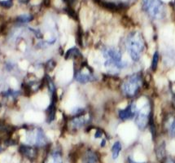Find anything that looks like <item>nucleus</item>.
Listing matches in <instances>:
<instances>
[{
  "label": "nucleus",
  "instance_id": "1",
  "mask_svg": "<svg viewBox=\"0 0 175 163\" xmlns=\"http://www.w3.org/2000/svg\"><path fill=\"white\" fill-rule=\"evenodd\" d=\"M126 47L133 61H139L146 48L143 35L138 32L130 33L126 39Z\"/></svg>",
  "mask_w": 175,
  "mask_h": 163
},
{
  "label": "nucleus",
  "instance_id": "2",
  "mask_svg": "<svg viewBox=\"0 0 175 163\" xmlns=\"http://www.w3.org/2000/svg\"><path fill=\"white\" fill-rule=\"evenodd\" d=\"M104 59V66L112 69H122L126 68L127 62L123 60L122 54L118 48L105 47L102 51Z\"/></svg>",
  "mask_w": 175,
  "mask_h": 163
},
{
  "label": "nucleus",
  "instance_id": "3",
  "mask_svg": "<svg viewBox=\"0 0 175 163\" xmlns=\"http://www.w3.org/2000/svg\"><path fill=\"white\" fill-rule=\"evenodd\" d=\"M143 77L140 73H135L129 75L121 84V91L127 97H135L143 86Z\"/></svg>",
  "mask_w": 175,
  "mask_h": 163
},
{
  "label": "nucleus",
  "instance_id": "4",
  "mask_svg": "<svg viewBox=\"0 0 175 163\" xmlns=\"http://www.w3.org/2000/svg\"><path fill=\"white\" fill-rule=\"evenodd\" d=\"M142 8L152 20H161L165 16V9L161 0H143Z\"/></svg>",
  "mask_w": 175,
  "mask_h": 163
},
{
  "label": "nucleus",
  "instance_id": "5",
  "mask_svg": "<svg viewBox=\"0 0 175 163\" xmlns=\"http://www.w3.org/2000/svg\"><path fill=\"white\" fill-rule=\"evenodd\" d=\"M153 119L152 109L149 101L143 103L142 106L138 107L135 117V123L139 130H145L150 125L151 121Z\"/></svg>",
  "mask_w": 175,
  "mask_h": 163
},
{
  "label": "nucleus",
  "instance_id": "6",
  "mask_svg": "<svg viewBox=\"0 0 175 163\" xmlns=\"http://www.w3.org/2000/svg\"><path fill=\"white\" fill-rule=\"evenodd\" d=\"M137 110H138L137 103L132 102V103L126 105V107H125L124 108H121L119 113H118V116H119V118L121 120H130L135 117Z\"/></svg>",
  "mask_w": 175,
  "mask_h": 163
},
{
  "label": "nucleus",
  "instance_id": "7",
  "mask_svg": "<svg viewBox=\"0 0 175 163\" xmlns=\"http://www.w3.org/2000/svg\"><path fill=\"white\" fill-rule=\"evenodd\" d=\"M162 63L166 68H172L175 66V49L167 47L162 53Z\"/></svg>",
  "mask_w": 175,
  "mask_h": 163
},
{
  "label": "nucleus",
  "instance_id": "8",
  "mask_svg": "<svg viewBox=\"0 0 175 163\" xmlns=\"http://www.w3.org/2000/svg\"><path fill=\"white\" fill-rule=\"evenodd\" d=\"M165 127L168 135L172 138H175V116L169 115L165 121Z\"/></svg>",
  "mask_w": 175,
  "mask_h": 163
},
{
  "label": "nucleus",
  "instance_id": "9",
  "mask_svg": "<svg viewBox=\"0 0 175 163\" xmlns=\"http://www.w3.org/2000/svg\"><path fill=\"white\" fill-rule=\"evenodd\" d=\"M34 104H36L39 107H46L48 104H49V98L48 96L44 94H40V95H37L34 98Z\"/></svg>",
  "mask_w": 175,
  "mask_h": 163
},
{
  "label": "nucleus",
  "instance_id": "10",
  "mask_svg": "<svg viewBox=\"0 0 175 163\" xmlns=\"http://www.w3.org/2000/svg\"><path fill=\"white\" fill-rule=\"evenodd\" d=\"M20 150H21V153L27 158L34 159V157H36V150L32 148V147H30V146L22 145L21 148H20Z\"/></svg>",
  "mask_w": 175,
  "mask_h": 163
},
{
  "label": "nucleus",
  "instance_id": "11",
  "mask_svg": "<svg viewBox=\"0 0 175 163\" xmlns=\"http://www.w3.org/2000/svg\"><path fill=\"white\" fill-rule=\"evenodd\" d=\"M74 76V69L71 64H67L62 69L61 77L65 81H69Z\"/></svg>",
  "mask_w": 175,
  "mask_h": 163
},
{
  "label": "nucleus",
  "instance_id": "12",
  "mask_svg": "<svg viewBox=\"0 0 175 163\" xmlns=\"http://www.w3.org/2000/svg\"><path fill=\"white\" fill-rule=\"evenodd\" d=\"M88 122V116H81L77 118H74L71 121V126H73V128H79L82 127L83 125H85Z\"/></svg>",
  "mask_w": 175,
  "mask_h": 163
},
{
  "label": "nucleus",
  "instance_id": "13",
  "mask_svg": "<svg viewBox=\"0 0 175 163\" xmlns=\"http://www.w3.org/2000/svg\"><path fill=\"white\" fill-rule=\"evenodd\" d=\"M83 162L84 163H97L98 162V156L94 151H86L84 158H83Z\"/></svg>",
  "mask_w": 175,
  "mask_h": 163
},
{
  "label": "nucleus",
  "instance_id": "14",
  "mask_svg": "<svg viewBox=\"0 0 175 163\" xmlns=\"http://www.w3.org/2000/svg\"><path fill=\"white\" fill-rule=\"evenodd\" d=\"M121 149H122V145L120 141H116L112 145V157L113 160H117L118 158Z\"/></svg>",
  "mask_w": 175,
  "mask_h": 163
},
{
  "label": "nucleus",
  "instance_id": "15",
  "mask_svg": "<svg viewBox=\"0 0 175 163\" xmlns=\"http://www.w3.org/2000/svg\"><path fill=\"white\" fill-rule=\"evenodd\" d=\"M45 163H62L61 155L58 152H54L47 157Z\"/></svg>",
  "mask_w": 175,
  "mask_h": 163
},
{
  "label": "nucleus",
  "instance_id": "16",
  "mask_svg": "<svg viewBox=\"0 0 175 163\" xmlns=\"http://www.w3.org/2000/svg\"><path fill=\"white\" fill-rule=\"evenodd\" d=\"M165 143H161L156 149V154H157V158L159 160L164 162L165 159Z\"/></svg>",
  "mask_w": 175,
  "mask_h": 163
},
{
  "label": "nucleus",
  "instance_id": "17",
  "mask_svg": "<svg viewBox=\"0 0 175 163\" xmlns=\"http://www.w3.org/2000/svg\"><path fill=\"white\" fill-rule=\"evenodd\" d=\"M159 60H160V53L158 51H155V52L152 55V59H151V69L153 72L157 70Z\"/></svg>",
  "mask_w": 175,
  "mask_h": 163
},
{
  "label": "nucleus",
  "instance_id": "18",
  "mask_svg": "<svg viewBox=\"0 0 175 163\" xmlns=\"http://www.w3.org/2000/svg\"><path fill=\"white\" fill-rule=\"evenodd\" d=\"M34 16L30 14H23V15H19L17 17V21L21 22V23H27V22H30L33 21Z\"/></svg>",
  "mask_w": 175,
  "mask_h": 163
},
{
  "label": "nucleus",
  "instance_id": "19",
  "mask_svg": "<svg viewBox=\"0 0 175 163\" xmlns=\"http://www.w3.org/2000/svg\"><path fill=\"white\" fill-rule=\"evenodd\" d=\"M0 5L4 8H10L13 5L12 0H3L0 1Z\"/></svg>",
  "mask_w": 175,
  "mask_h": 163
},
{
  "label": "nucleus",
  "instance_id": "20",
  "mask_svg": "<svg viewBox=\"0 0 175 163\" xmlns=\"http://www.w3.org/2000/svg\"><path fill=\"white\" fill-rule=\"evenodd\" d=\"M34 114L35 113L32 112V111H29V112H27L25 114V119L27 121H34Z\"/></svg>",
  "mask_w": 175,
  "mask_h": 163
},
{
  "label": "nucleus",
  "instance_id": "21",
  "mask_svg": "<svg viewBox=\"0 0 175 163\" xmlns=\"http://www.w3.org/2000/svg\"><path fill=\"white\" fill-rule=\"evenodd\" d=\"M74 43H75V40L73 37H69V38L68 39L67 43V48L68 49H70V48H73L74 46Z\"/></svg>",
  "mask_w": 175,
  "mask_h": 163
},
{
  "label": "nucleus",
  "instance_id": "22",
  "mask_svg": "<svg viewBox=\"0 0 175 163\" xmlns=\"http://www.w3.org/2000/svg\"><path fill=\"white\" fill-rule=\"evenodd\" d=\"M20 66L21 68H22L23 69H27L29 68V62L27 60H22L21 63H20Z\"/></svg>",
  "mask_w": 175,
  "mask_h": 163
},
{
  "label": "nucleus",
  "instance_id": "23",
  "mask_svg": "<svg viewBox=\"0 0 175 163\" xmlns=\"http://www.w3.org/2000/svg\"><path fill=\"white\" fill-rule=\"evenodd\" d=\"M55 131H48L47 132H46V136L47 137H49L50 139H53L55 137Z\"/></svg>",
  "mask_w": 175,
  "mask_h": 163
},
{
  "label": "nucleus",
  "instance_id": "24",
  "mask_svg": "<svg viewBox=\"0 0 175 163\" xmlns=\"http://www.w3.org/2000/svg\"><path fill=\"white\" fill-rule=\"evenodd\" d=\"M7 131V126L0 122V131Z\"/></svg>",
  "mask_w": 175,
  "mask_h": 163
},
{
  "label": "nucleus",
  "instance_id": "25",
  "mask_svg": "<svg viewBox=\"0 0 175 163\" xmlns=\"http://www.w3.org/2000/svg\"><path fill=\"white\" fill-rule=\"evenodd\" d=\"M128 161H129V163H145V162H136L134 159H132L131 157H128Z\"/></svg>",
  "mask_w": 175,
  "mask_h": 163
},
{
  "label": "nucleus",
  "instance_id": "26",
  "mask_svg": "<svg viewBox=\"0 0 175 163\" xmlns=\"http://www.w3.org/2000/svg\"><path fill=\"white\" fill-rule=\"evenodd\" d=\"M20 1H21V2H23V3H25L27 0H20Z\"/></svg>",
  "mask_w": 175,
  "mask_h": 163
},
{
  "label": "nucleus",
  "instance_id": "27",
  "mask_svg": "<svg viewBox=\"0 0 175 163\" xmlns=\"http://www.w3.org/2000/svg\"><path fill=\"white\" fill-rule=\"evenodd\" d=\"M174 4H175V0H174Z\"/></svg>",
  "mask_w": 175,
  "mask_h": 163
}]
</instances>
